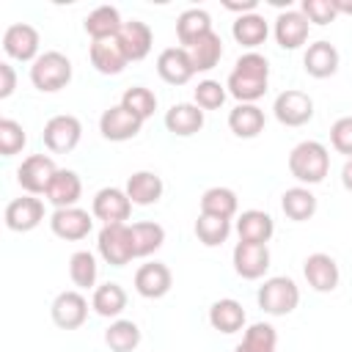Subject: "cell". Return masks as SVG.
Here are the masks:
<instances>
[{
  "mask_svg": "<svg viewBox=\"0 0 352 352\" xmlns=\"http://www.w3.org/2000/svg\"><path fill=\"white\" fill-rule=\"evenodd\" d=\"M289 170L302 184H319L330 170V154L319 140H302L289 154Z\"/></svg>",
  "mask_w": 352,
  "mask_h": 352,
  "instance_id": "6da1fadb",
  "label": "cell"
},
{
  "mask_svg": "<svg viewBox=\"0 0 352 352\" xmlns=\"http://www.w3.org/2000/svg\"><path fill=\"white\" fill-rule=\"evenodd\" d=\"M69 80H72V60L58 50L41 52L30 66V82L44 94H55L66 88Z\"/></svg>",
  "mask_w": 352,
  "mask_h": 352,
  "instance_id": "7a4b0ae2",
  "label": "cell"
},
{
  "mask_svg": "<svg viewBox=\"0 0 352 352\" xmlns=\"http://www.w3.org/2000/svg\"><path fill=\"white\" fill-rule=\"evenodd\" d=\"M256 300H258V308L264 314H270V316H286V314H292L297 308L300 289H297V283L292 278L275 275V278H267L264 280V286L258 289Z\"/></svg>",
  "mask_w": 352,
  "mask_h": 352,
  "instance_id": "3957f363",
  "label": "cell"
},
{
  "mask_svg": "<svg viewBox=\"0 0 352 352\" xmlns=\"http://www.w3.org/2000/svg\"><path fill=\"white\" fill-rule=\"evenodd\" d=\"M55 173H58V168L47 154H30L16 168V182L28 195H41L50 190Z\"/></svg>",
  "mask_w": 352,
  "mask_h": 352,
  "instance_id": "277c9868",
  "label": "cell"
},
{
  "mask_svg": "<svg viewBox=\"0 0 352 352\" xmlns=\"http://www.w3.org/2000/svg\"><path fill=\"white\" fill-rule=\"evenodd\" d=\"M99 256L110 264V267H124L135 258L132 253V239H129V226L126 223H116V226H104L99 231Z\"/></svg>",
  "mask_w": 352,
  "mask_h": 352,
  "instance_id": "5b68a950",
  "label": "cell"
},
{
  "mask_svg": "<svg viewBox=\"0 0 352 352\" xmlns=\"http://www.w3.org/2000/svg\"><path fill=\"white\" fill-rule=\"evenodd\" d=\"M272 113L283 126H302L314 118V99L305 91L289 88V91L278 94V99L272 104Z\"/></svg>",
  "mask_w": 352,
  "mask_h": 352,
  "instance_id": "8992f818",
  "label": "cell"
},
{
  "mask_svg": "<svg viewBox=\"0 0 352 352\" xmlns=\"http://www.w3.org/2000/svg\"><path fill=\"white\" fill-rule=\"evenodd\" d=\"M80 135H82V126L74 116H52L47 124H44V146L52 151V154H66L72 151L77 143H80Z\"/></svg>",
  "mask_w": 352,
  "mask_h": 352,
  "instance_id": "52a82bcc",
  "label": "cell"
},
{
  "mask_svg": "<svg viewBox=\"0 0 352 352\" xmlns=\"http://www.w3.org/2000/svg\"><path fill=\"white\" fill-rule=\"evenodd\" d=\"M94 217L102 220L104 226H116V223H124L129 220L132 214V201L126 195V190H118V187H104L94 195Z\"/></svg>",
  "mask_w": 352,
  "mask_h": 352,
  "instance_id": "ba28073f",
  "label": "cell"
},
{
  "mask_svg": "<svg viewBox=\"0 0 352 352\" xmlns=\"http://www.w3.org/2000/svg\"><path fill=\"white\" fill-rule=\"evenodd\" d=\"M3 50L14 60H36L38 58V30L28 22L8 25L3 33Z\"/></svg>",
  "mask_w": 352,
  "mask_h": 352,
  "instance_id": "9c48e42d",
  "label": "cell"
},
{
  "mask_svg": "<svg viewBox=\"0 0 352 352\" xmlns=\"http://www.w3.org/2000/svg\"><path fill=\"white\" fill-rule=\"evenodd\" d=\"M50 228L55 236L66 239V242H77V239H85L94 228V220L85 209H77V206H69V209H55L52 217H50Z\"/></svg>",
  "mask_w": 352,
  "mask_h": 352,
  "instance_id": "30bf717a",
  "label": "cell"
},
{
  "mask_svg": "<svg viewBox=\"0 0 352 352\" xmlns=\"http://www.w3.org/2000/svg\"><path fill=\"white\" fill-rule=\"evenodd\" d=\"M3 217H6V226H8L11 231L25 234V231H33V228L44 220V204H41V198H36V195H22V198H14V201L6 206Z\"/></svg>",
  "mask_w": 352,
  "mask_h": 352,
  "instance_id": "8fae6325",
  "label": "cell"
},
{
  "mask_svg": "<svg viewBox=\"0 0 352 352\" xmlns=\"http://www.w3.org/2000/svg\"><path fill=\"white\" fill-rule=\"evenodd\" d=\"M173 286V275L170 270L162 264V261H148V264H140L138 272H135V289L140 297L146 300H160L170 292Z\"/></svg>",
  "mask_w": 352,
  "mask_h": 352,
  "instance_id": "7c38bea8",
  "label": "cell"
},
{
  "mask_svg": "<svg viewBox=\"0 0 352 352\" xmlns=\"http://www.w3.org/2000/svg\"><path fill=\"white\" fill-rule=\"evenodd\" d=\"M52 322L60 327V330H77L85 316H88V300L80 294V292H60L55 300H52Z\"/></svg>",
  "mask_w": 352,
  "mask_h": 352,
  "instance_id": "4fadbf2b",
  "label": "cell"
},
{
  "mask_svg": "<svg viewBox=\"0 0 352 352\" xmlns=\"http://www.w3.org/2000/svg\"><path fill=\"white\" fill-rule=\"evenodd\" d=\"M140 126H143V121H140L138 116H132L126 107H121V104L107 107V110L102 113V118H99V132H102L107 140H116V143L132 140V138L140 132Z\"/></svg>",
  "mask_w": 352,
  "mask_h": 352,
  "instance_id": "5bb4252c",
  "label": "cell"
},
{
  "mask_svg": "<svg viewBox=\"0 0 352 352\" xmlns=\"http://www.w3.org/2000/svg\"><path fill=\"white\" fill-rule=\"evenodd\" d=\"M234 270L239 278L245 280H256L270 270V250L267 245H256V242H236L234 248Z\"/></svg>",
  "mask_w": 352,
  "mask_h": 352,
  "instance_id": "9a60e30c",
  "label": "cell"
},
{
  "mask_svg": "<svg viewBox=\"0 0 352 352\" xmlns=\"http://www.w3.org/2000/svg\"><path fill=\"white\" fill-rule=\"evenodd\" d=\"M302 275L314 292H333L338 286V278H341L336 258L327 253H311L302 264Z\"/></svg>",
  "mask_w": 352,
  "mask_h": 352,
  "instance_id": "2e32d148",
  "label": "cell"
},
{
  "mask_svg": "<svg viewBox=\"0 0 352 352\" xmlns=\"http://www.w3.org/2000/svg\"><path fill=\"white\" fill-rule=\"evenodd\" d=\"M157 74L168 82V85H184L192 80L195 69L190 63V55L184 47H168L160 52L157 58Z\"/></svg>",
  "mask_w": 352,
  "mask_h": 352,
  "instance_id": "e0dca14e",
  "label": "cell"
},
{
  "mask_svg": "<svg viewBox=\"0 0 352 352\" xmlns=\"http://www.w3.org/2000/svg\"><path fill=\"white\" fill-rule=\"evenodd\" d=\"M118 44L126 55V60H143L148 52H151V44H154V36H151V28L140 19H129L121 25L118 30Z\"/></svg>",
  "mask_w": 352,
  "mask_h": 352,
  "instance_id": "ac0fdd59",
  "label": "cell"
},
{
  "mask_svg": "<svg viewBox=\"0 0 352 352\" xmlns=\"http://www.w3.org/2000/svg\"><path fill=\"white\" fill-rule=\"evenodd\" d=\"M275 41L283 50H297L308 41V19L302 11H292L286 8L283 14H278L275 19Z\"/></svg>",
  "mask_w": 352,
  "mask_h": 352,
  "instance_id": "d6986e66",
  "label": "cell"
},
{
  "mask_svg": "<svg viewBox=\"0 0 352 352\" xmlns=\"http://www.w3.org/2000/svg\"><path fill=\"white\" fill-rule=\"evenodd\" d=\"M302 66L316 80L333 77L338 69V50L330 41H314V44H308V50L302 55Z\"/></svg>",
  "mask_w": 352,
  "mask_h": 352,
  "instance_id": "ffe728a7",
  "label": "cell"
},
{
  "mask_svg": "<svg viewBox=\"0 0 352 352\" xmlns=\"http://www.w3.org/2000/svg\"><path fill=\"white\" fill-rule=\"evenodd\" d=\"M44 195H47V201H50L55 209H69V206H74V204L80 201V195H82V182H80V176H77L74 170L58 168L55 179H52V184H50V190H47Z\"/></svg>",
  "mask_w": 352,
  "mask_h": 352,
  "instance_id": "44dd1931",
  "label": "cell"
},
{
  "mask_svg": "<svg viewBox=\"0 0 352 352\" xmlns=\"http://www.w3.org/2000/svg\"><path fill=\"white\" fill-rule=\"evenodd\" d=\"M91 63L99 74H121L129 60L118 38H102V41H91Z\"/></svg>",
  "mask_w": 352,
  "mask_h": 352,
  "instance_id": "7402d4cb",
  "label": "cell"
},
{
  "mask_svg": "<svg viewBox=\"0 0 352 352\" xmlns=\"http://www.w3.org/2000/svg\"><path fill=\"white\" fill-rule=\"evenodd\" d=\"M275 231V223L267 212L261 209H248L239 214L236 220V234H239V242H256V245H267L270 236Z\"/></svg>",
  "mask_w": 352,
  "mask_h": 352,
  "instance_id": "603a6c76",
  "label": "cell"
},
{
  "mask_svg": "<svg viewBox=\"0 0 352 352\" xmlns=\"http://www.w3.org/2000/svg\"><path fill=\"white\" fill-rule=\"evenodd\" d=\"M165 126H168V132L179 135V138H190V135L201 132V126H204V110L198 104H190V102L173 104L165 113Z\"/></svg>",
  "mask_w": 352,
  "mask_h": 352,
  "instance_id": "cb8c5ba5",
  "label": "cell"
},
{
  "mask_svg": "<svg viewBox=\"0 0 352 352\" xmlns=\"http://www.w3.org/2000/svg\"><path fill=\"white\" fill-rule=\"evenodd\" d=\"M126 195L135 206H151L162 198V179L151 170H138L126 179Z\"/></svg>",
  "mask_w": 352,
  "mask_h": 352,
  "instance_id": "d4e9b609",
  "label": "cell"
},
{
  "mask_svg": "<svg viewBox=\"0 0 352 352\" xmlns=\"http://www.w3.org/2000/svg\"><path fill=\"white\" fill-rule=\"evenodd\" d=\"M209 324L214 330L226 333V336L239 333L245 327V308H242V302H236L231 297L212 302V308H209Z\"/></svg>",
  "mask_w": 352,
  "mask_h": 352,
  "instance_id": "484cf974",
  "label": "cell"
},
{
  "mask_svg": "<svg viewBox=\"0 0 352 352\" xmlns=\"http://www.w3.org/2000/svg\"><path fill=\"white\" fill-rule=\"evenodd\" d=\"M228 126L236 138H258L264 132V110L258 104H236L228 113Z\"/></svg>",
  "mask_w": 352,
  "mask_h": 352,
  "instance_id": "4316f807",
  "label": "cell"
},
{
  "mask_svg": "<svg viewBox=\"0 0 352 352\" xmlns=\"http://www.w3.org/2000/svg\"><path fill=\"white\" fill-rule=\"evenodd\" d=\"M212 33V16L204 11V8H187L179 19H176V36L179 41L187 47H192L198 38L209 36Z\"/></svg>",
  "mask_w": 352,
  "mask_h": 352,
  "instance_id": "83f0119b",
  "label": "cell"
},
{
  "mask_svg": "<svg viewBox=\"0 0 352 352\" xmlns=\"http://www.w3.org/2000/svg\"><path fill=\"white\" fill-rule=\"evenodd\" d=\"M129 239H132V253H135V258H143V256H151L154 250L162 248V242H165V228H162L160 223H151V220L132 223V226H129Z\"/></svg>",
  "mask_w": 352,
  "mask_h": 352,
  "instance_id": "f1b7e54d",
  "label": "cell"
},
{
  "mask_svg": "<svg viewBox=\"0 0 352 352\" xmlns=\"http://www.w3.org/2000/svg\"><path fill=\"white\" fill-rule=\"evenodd\" d=\"M121 14L118 8L113 6H99L94 8L88 16H85V33L94 38V41H102V38H116L118 30H121Z\"/></svg>",
  "mask_w": 352,
  "mask_h": 352,
  "instance_id": "f546056e",
  "label": "cell"
},
{
  "mask_svg": "<svg viewBox=\"0 0 352 352\" xmlns=\"http://www.w3.org/2000/svg\"><path fill=\"white\" fill-rule=\"evenodd\" d=\"M231 33H234L236 44H242V47H248V50H256L258 44L267 41V36H270V25H267V19H264L261 14L253 11V14L239 16V19L234 22Z\"/></svg>",
  "mask_w": 352,
  "mask_h": 352,
  "instance_id": "4dcf8cb0",
  "label": "cell"
},
{
  "mask_svg": "<svg viewBox=\"0 0 352 352\" xmlns=\"http://www.w3.org/2000/svg\"><path fill=\"white\" fill-rule=\"evenodd\" d=\"M280 209L289 220L294 223H302V220H311L314 212H316V195L308 190V187H292L280 195Z\"/></svg>",
  "mask_w": 352,
  "mask_h": 352,
  "instance_id": "1f68e13d",
  "label": "cell"
},
{
  "mask_svg": "<svg viewBox=\"0 0 352 352\" xmlns=\"http://www.w3.org/2000/svg\"><path fill=\"white\" fill-rule=\"evenodd\" d=\"M187 55H190V63L195 72H209L217 66V60L223 58V41L220 36L212 30L209 36L198 38L192 47H187Z\"/></svg>",
  "mask_w": 352,
  "mask_h": 352,
  "instance_id": "d6a6232c",
  "label": "cell"
},
{
  "mask_svg": "<svg viewBox=\"0 0 352 352\" xmlns=\"http://www.w3.org/2000/svg\"><path fill=\"white\" fill-rule=\"evenodd\" d=\"M236 192L228 187H209L201 195V214H212V217H226L231 220L236 214Z\"/></svg>",
  "mask_w": 352,
  "mask_h": 352,
  "instance_id": "836d02e7",
  "label": "cell"
},
{
  "mask_svg": "<svg viewBox=\"0 0 352 352\" xmlns=\"http://www.w3.org/2000/svg\"><path fill=\"white\" fill-rule=\"evenodd\" d=\"M91 308L99 314V316H118L124 308H126V292L118 286V283H102L94 289V297H91Z\"/></svg>",
  "mask_w": 352,
  "mask_h": 352,
  "instance_id": "e575fe53",
  "label": "cell"
},
{
  "mask_svg": "<svg viewBox=\"0 0 352 352\" xmlns=\"http://www.w3.org/2000/svg\"><path fill=\"white\" fill-rule=\"evenodd\" d=\"M104 344L110 352H132L140 344V327L132 319H116L104 330Z\"/></svg>",
  "mask_w": 352,
  "mask_h": 352,
  "instance_id": "d590c367",
  "label": "cell"
},
{
  "mask_svg": "<svg viewBox=\"0 0 352 352\" xmlns=\"http://www.w3.org/2000/svg\"><path fill=\"white\" fill-rule=\"evenodd\" d=\"M226 88H228V94H231L234 99H239V104H253L256 99H261V96L267 94V80H258V77H248V74L231 72Z\"/></svg>",
  "mask_w": 352,
  "mask_h": 352,
  "instance_id": "8d00e7d4",
  "label": "cell"
},
{
  "mask_svg": "<svg viewBox=\"0 0 352 352\" xmlns=\"http://www.w3.org/2000/svg\"><path fill=\"white\" fill-rule=\"evenodd\" d=\"M228 234H231V220L212 217V214H198V220H195V236H198L201 245L217 248V245H223L228 239Z\"/></svg>",
  "mask_w": 352,
  "mask_h": 352,
  "instance_id": "74e56055",
  "label": "cell"
},
{
  "mask_svg": "<svg viewBox=\"0 0 352 352\" xmlns=\"http://www.w3.org/2000/svg\"><path fill=\"white\" fill-rule=\"evenodd\" d=\"M118 104L126 107V110H129L132 116H138L140 121H146V118H151L154 110H157V96H154V91H148L146 85H132V88L124 91V96H121Z\"/></svg>",
  "mask_w": 352,
  "mask_h": 352,
  "instance_id": "f35d334b",
  "label": "cell"
},
{
  "mask_svg": "<svg viewBox=\"0 0 352 352\" xmlns=\"http://www.w3.org/2000/svg\"><path fill=\"white\" fill-rule=\"evenodd\" d=\"M69 278L80 289H91L96 283V258L88 250H77L69 258Z\"/></svg>",
  "mask_w": 352,
  "mask_h": 352,
  "instance_id": "ab89813d",
  "label": "cell"
},
{
  "mask_svg": "<svg viewBox=\"0 0 352 352\" xmlns=\"http://www.w3.org/2000/svg\"><path fill=\"white\" fill-rule=\"evenodd\" d=\"M25 143H28V135L22 124H16L14 118H0V154L14 157L25 148Z\"/></svg>",
  "mask_w": 352,
  "mask_h": 352,
  "instance_id": "60d3db41",
  "label": "cell"
},
{
  "mask_svg": "<svg viewBox=\"0 0 352 352\" xmlns=\"http://www.w3.org/2000/svg\"><path fill=\"white\" fill-rule=\"evenodd\" d=\"M242 344H250V346L264 349V352H275L278 333H275V327H272V324H267V322H256V324H250V327L245 330Z\"/></svg>",
  "mask_w": 352,
  "mask_h": 352,
  "instance_id": "b9f144b4",
  "label": "cell"
},
{
  "mask_svg": "<svg viewBox=\"0 0 352 352\" xmlns=\"http://www.w3.org/2000/svg\"><path fill=\"white\" fill-rule=\"evenodd\" d=\"M226 102V88L217 80H204L195 88V104L201 110H217Z\"/></svg>",
  "mask_w": 352,
  "mask_h": 352,
  "instance_id": "7bdbcfd3",
  "label": "cell"
},
{
  "mask_svg": "<svg viewBox=\"0 0 352 352\" xmlns=\"http://www.w3.org/2000/svg\"><path fill=\"white\" fill-rule=\"evenodd\" d=\"M302 14L314 25H330L338 16L336 0H302Z\"/></svg>",
  "mask_w": 352,
  "mask_h": 352,
  "instance_id": "ee69618b",
  "label": "cell"
},
{
  "mask_svg": "<svg viewBox=\"0 0 352 352\" xmlns=\"http://www.w3.org/2000/svg\"><path fill=\"white\" fill-rule=\"evenodd\" d=\"M234 72L248 74V77H258V80H270V63H267V58L258 55V52H245V55H239Z\"/></svg>",
  "mask_w": 352,
  "mask_h": 352,
  "instance_id": "f6af8a7d",
  "label": "cell"
},
{
  "mask_svg": "<svg viewBox=\"0 0 352 352\" xmlns=\"http://www.w3.org/2000/svg\"><path fill=\"white\" fill-rule=\"evenodd\" d=\"M330 143L338 154L352 157V116H344L330 126Z\"/></svg>",
  "mask_w": 352,
  "mask_h": 352,
  "instance_id": "bcb514c9",
  "label": "cell"
},
{
  "mask_svg": "<svg viewBox=\"0 0 352 352\" xmlns=\"http://www.w3.org/2000/svg\"><path fill=\"white\" fill-rule=\"evenodd\" d=\"M16 88V74L11 63H0V99H8Z\"/></svg>",
  "mask_w": 352,
  "mask_h": 352,
  "instance_id": "7dc6e473",
  "label": "cell"
},
{
  "mask_svg": "<svg viewBox=\"0 0 352 352\" xmlns=\"http://www.w3.org/2000/svg\"><path fill=\"white\" fill-rule=\"evenodd\" d=\"M226 8H228V11H239V14L245 16V14H253L256 0H245V3H226Z\"/></svg>",
  "mask_w": 352,
  "mask_h": 352,
  "instance_id": "c3c4849f",
  "label": "cell"
},
{
  "mask_svg": "<svg viewBox=\"0 0 352 352\" xmlns=\"http://www.w3.org/2000/svg\"><path fill=\"white\" fill-rule=\"evenodd\" d=\"M341 184L352 192V157L344 162V168H341Z\"/></svg>",
  "mask_w": 352,
  "mask_h": 352,
  "instance_id": "681fc988",
  "label": "cell"
},
{
  "mask_svg": "<svg viewBox=\"0 0 352 352\" xmlns=\"http://www.w3.org/2000/svg\"><path fill=\"white\" fill-rule=\"evenodd\" d=\"M336 8H338V14H352V6H349V3H341V0H336Z\"/></svg>",
  "mask_w": 352,
  "mask_h": 352,
  "instance_id": "f907efd6",
  "label": "cell"
},
{
  "mask_svg": "<svg viewBox=\"0 0 352 352\" xmlns=\"http://www.w3.org/2000/svg\"><path fill=\"white\" fill-rule=\"evenodd\" d=\"M234 352H264V349H256V346H250V344H239Z\"/></svg>",
  "mask_w": 352,
  "mask_h": 352,
  "instance_id": "816d5d0a",
  "label": "cell"
}]
</instances>
